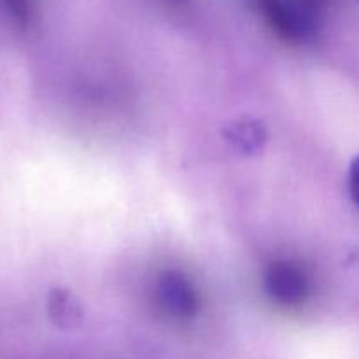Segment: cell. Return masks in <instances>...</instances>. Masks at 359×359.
Segmentation results:
<instances>
[{"instance_id":"obj_5","label":"cell","mask_w":359,"mask_h":359,"mask_svg":"<svg viewBox=\"0 0 359 359\" xmlns=\"http://www.w3.org/2000/svg\"><path fill=\"white\" fill-rule=\"evenodd\" d=\"M46 309L53 325L62 330H76L83 323V305L69 290L55 287L49 291Z\"/></svg>"},{"instance_id":"obj_3","label":"cell","mask_w":359,"mask_h":359,"mask_svg":"<svg viewBox=\"0 0 359 359\" xmlns=\"http://www.w3.org/2000/svg\"><path fill=\"white\" fill-rule=\"evenodd\" d=\"M156 297L165 312L177 319H193L198 314L200 302L191 280L179 270H167L156 284Z\"/></svg>"},{"instance_id":"obj_7","label":"cell","mask_w":359,"mask_h":359,"mask_svg":"<svg viewBox=\"0 0 359 359\" xmlns=\"http://www.w3.org/2000/svg\"><path fill=\"white\" fill-rule=\"evenodd\" d=\"M349 182H351V196H353V200L356 202L358 200V160L353 161V165H351V174H349Z\"/></svg>"},{"instance_id":"obj_8","label":"cell","mask_w":359,"mask_h":359,"mask_svg":"<svg viewBox=\"0 0 359 359\" xmlns=\"http://www.w3.org/2000/svg\"><path fill=\"white\" fill-rule=\"evenodd\" d=\"M174 2H182V0H174Z\"/></svg>"},{"instance_id":"obj_4","label":"cell","mask_w":359,"mask_h":359,"mask_svg":"<svg viewBox=\"0 0 359 359\" xmlns=\"http://www.w3.org/2000/svg\"><path fill=\"white\" fill-rule=\"evenodd\" d=\"M223 137L237 153L244 156L259 154L269 142V132L265 125L251 116H242L228 123L223 128Z\"/></svg>"},{"instance_id":"obj_6","label":"cell","mask_w":359,"mask_h":359,"mask_svg":"<svg viewBox=\"0 0 359 359\" xmlns=\"http://www.w3.org/2000/svg\"><path fill=\"white\" fill-rule=\"evenodd\" d=\"M2 4L11 20L18 27L27 28L30 25L32 14H34V2L32 0H2Z\"/></svg>"},{"instance_id":"obj_2","label":"cell","mask_w":359,"mask_h":359,"mask_svg":"<svg viewBox=\"0 0 359 359\" xmlns=\"http://www.w3.org/2000/svg\"><path fill=\"white\" fill-rule=\"evenodd\" d=\"M265 290L276 304L283 307H298L307 300L309 279L294 263L276 262L265 273Z\"/></svg>"},{"instance_id":"obj_1","label":"cell","mask_w":359,"mask_h":359,"mask_svg":"<svg viewBox=\"0 0 359 359\" xmlns=\"http://www.w3.org/2000/svg\"><path fill=\"white\" fill-rule=\"evenodd\" d=\"M273 34L290 44L312 41L325 23L330 0H252Z\"/></svg>"}]
</instances>
